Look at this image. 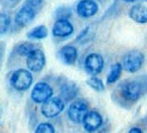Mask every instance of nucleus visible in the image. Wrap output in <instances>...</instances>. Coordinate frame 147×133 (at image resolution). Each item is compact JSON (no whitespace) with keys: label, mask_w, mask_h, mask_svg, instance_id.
I'll return each instance as SVG.
<instances>
[{"label":"nucleus","mask_w":147,"mask_h":133,"mask_svg":"<svg viewBox=\"0 0 147 133\" xmlns=\"http://www.w3.org/2000/svg\"><path fill=\"white\" fill-rule=\"evenodd\" d=\"M144 60H145V55L140 50H130L124 54L122 59V67L127 72L134 73L142 67Z\"/></svg>","instance_id":"nucleus-1"},{"label":"nucleus","mask_w":147,"mask_h":133,"mask_svg":"<svg viewBox=\"0 0 147 133\" xmlns=\"http://www.w3.org/2000/svg\"><path fill=\"white\" fill-rule=\"evenodd\" d=\"M11 84L18 91L28 90L32 84V76L28 70H17L11 76Z\"/></svg>","instance_id":"nucleus-2"},{"label":"nucleus","mask_w":147,"mask_h":133,"mask_svg":"<svg viewBox=\"0 0 147 133\" xmlns=\"http://www.w3.org/2000/svg\"><path fill=\"white\" fill-rule=\"evenodd\" d=\"M53 96V89L45 82L37 83L31 91V98L36 103H46Z\"/></svg>","instance_id":"nucleus-3"},{"label":"nucleus","mask_w":147,"mask_h":133,"mask_svg":"<svg viewBox=\"0 0 147 133\" xmlns=\"http://www.w3.org/2000/svg\"><path fill=\"white\" fill-rule=\"evenodd\" d=\"M87 112V103L83 100H77L68 108V117L73 122H83Z\"/></svg>","instance_id":"nucleus-4"},{"label":"nucleus","mask_w":147,"mask_h":133,"mask_svg":"<svg viewBox=\"0 0 147 133\" xmlns=\"http://www.w3.org/2000/svg\"><path fill=\"white\" fill-rule=\"evenodd\" d=\"M65 108V105L61 98L59 97H51L49 101L42 105L41 112L47 117H55L60 114Z\"/></svg>","instance_id":"nucleus-5"},{"label":"nucleus","mask_w":147,"mask_h":133,"mask_svg":"<svg viewBox=\"0 0 147 133\" xmlns=\"http://www.w3.org/2000/svg\"><path fill=\"white\" fill-rule=\"evenodd\" d=\"M36 11L37 10L34 9L31 5H29L28 3H25V5L22 7L16 14V18H14L16 24L18 26H20V28H24V26L29 25L34 20L35 16H36Z\"/></svg>","instance_id":"nucleus-6"},{"label":"nucleus","mask_w":147,"mask_h":133,"mask_svg":"<svg viewBox=\"0 0 147 133\" xmlns=\"http://www.w3.org/2000/svg\"><path fill=\"white\" fill-rule=\"evenodd\" d=\"M46 65V56L41 49H35L26 58V66L32 72H40Z\"/></svg>","instance_id":"nucleus-7"},{"label":"nucleus","mask_w":147,"mask_h":133,"mask_svg":"<svg viewBox=\"0 0 147 133\" xmlns=\"http://www.w3.org/2000/svg\"><path fill=\"white\" fill-rule=\"evenodd\" d=\"M104 66V60L99 54L92 53L85 59V70L90 73V75L96 76L103 70Z\"/></svg>","instance_id":"nucleus-8"},{"label":"nucleus","mask_w":147,"mask_h":133,"mask_svg":"<svg viewBox=\"0 0 147 133\" xmlns=\"http://www.w3.org/2000/svg\"><path fill=\"white\" fill-rule=\"evenodd\" d=\"M97 11H98V5L93 0H83V1H79L77 5V12L83 18L92 17L97 13Z\"/></svg>","instance_id":"nucleus-9"},{"label":"nucleus","mask_w":147,"mask_h":133,"mask_svg":"<svg viewBox=\"0 0 147 133\" xmlns=\"http://www.w3.org/2000/svg\"><path fill=\"white\" fill-rule=\"evenodd\" d=\"M141 94V86L138 82H128L126 84H123L122 86V96L127 101H136L140 97Z\"/></svg>","instance_id":"nucleus-10"},{"label":"nucleus","mask_w":147,"mask_h":133,"mask_svg":"<svg viewBox=\"0 0 147 133\" xmlns=\"http://www.w3.org/2000/svg\"><path fill=\"white\" fill-rule=\"evenodd\" d=\"M73 34V25L67 19H57L53 26V35L55 37H68Z\"/></svg>","instance_id":"nucleus-11"},{"label":"nucleus","mask_w":147,"mask_h":133,"mask_svg":"<svg viewBox=\"0 0 147 133\" xmlns=\"http://www.w3.org/2000/svg\"><path fill=\"white\" fill-rule=\"evenodd\" d=\"M102 122H103V119L98 112H89L86 114L85 119L83 121V125H84V128L89 132H94L96 130H98L100 126H102Z\"/></svg>","instance_id":"nucleus-12"},{"label":"nucleus","mask_w":147,"mask_h":133,"mask_svg":"<svg viewBox=\"0 0 147 133\" xmlns=\"http://www.w3.org/2000/svg\"><path fill=\"white\" fill-rule=\"evenodd\" d=\"M129 17L136 23L145 24L147 23V7L144 5H134L129 10Z\"/></svg>","instance_id":"nucleus-13"},{"label":"nucleus","mask_w":147,"mask_h":133,"mask_svg":"<svg viewBox=\"0 0 147 133\" xmlns=\"http://www.w3.org/2000/svg\"><path fill=\"white\" fill-rule=\"evenodd\" d=\"M60 58L62 59V61L67 65H73L76 62L78 58V50L76 47L73 46H65L60 50Z\"/></svg>","instance_id":"nucleus-14"},{"label":"nucleus","mask_w":147,"mask_h":133,"mask_svg":"<svg viewBox=\"0 0 147 133\" xmlns=\"http://www.w3.org/2000/svg\"><path fill=\"white\" fill-rule=\"evenodd\" d=\"M122 70H123V67H122V64H119V62H117V64L113 65V67H111V70H110L109 75H108V79H107V82H108L109 84L115 83L116 80L120 78Z\"/></svg>","instance_id":"nucleus-15"},{"label":"nucleus","mask_w":147,"mask_h":133,"mask_svg":"<svg viewBox=\"0 0 147 133\" xmlns=\"http://www.w3.org/2000/svg\"><path fill=\"white\" fill-rule=\"evenodd\" d=\"M47 35H48L47 28L45 25H38V26L34 28L31 31L28 33V37L29 39H38V40H41V39L47 37Z\"/></svg>","instance_id":"nucleus-16"},{"label":"nucleus","mask_w":147,"mask_h":133,"mask_svg":"<svg viewBox=\"0 0 147 133\" xmlns=\"http://www.w3.org/2000/svg\"><path fill=\"white\" fill-rule=\"evenodd\" d=\"M36 46L34 43H30V42H23V43H20L18 48H17V52L20 54V55H24V56H29L35 49H37V48H35Z\"/></svg>","instance_id":"nucleus-17"},{"label":"nucleus","mask_w":147,"mask_h":133,"mask_svg":"<svg viewBox=\"0 0 147 133\" xmlns=\"http://www.w3.org/2000/svg\"><path fill=\"white\" fill-rule=\"evenodd\" d=\"M10 24H11L10 17L6 13H0V34L4 35L7 31V29L10 28Z\"/></svg>","instance_id":"nucleus-18"},{"label":"nucleus","mask_w":147,"mask_h":133,"mask_svg":"<svg viewBox=\"0 0 147 133\" xmlns=\"http://www.w3.org/2000/svg\"><path fill=\"white\" fill-rule=\"evenodd\" d=\"M87 84H89L93 90H96V91H103L104 90V84H103V82L97 77L89 78L87 79Z\"/></svg>","instance_id":"nucleus-19"},{"label":"nucleus","mask_w":147,"mask_h":133,"mask_svg":"<svg viewBox=\"0 0 147 133\" xmlns=\"http://www.w3.org/2000/svg\"><path fill=\"white\" fill-rule=\"evenodd\" d=\"M35 133H55L54 127L48 122H42L36 127Z\"/></svg>","instance_id":"nucleus-20"},{"label":"nucleus","mask_w":147,"mask_h":133,"mask_svg":"<svg viewBox=\"0 0 147 133\" xmlns=\"http://www.w3.org/2000/svg\"><path fill=\"white\" fill-rule=\"evenodd\" d=\"M129 133H142V131L140 128H138V127H133L129 131Z\"/></svg>","instance_id":"nucleus-21"}]
</instances>
